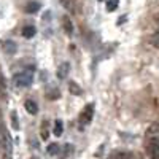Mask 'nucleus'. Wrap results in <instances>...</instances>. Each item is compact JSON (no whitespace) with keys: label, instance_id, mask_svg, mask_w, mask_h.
Listing matches in <instances>:
<instances>
[{"label":"nucleus","instance_id":"1","mask_svg":"<svg viewBox=\"0 0 159 159\" xmlns=\"http://www.w3.org/2000/svg\"><path fill=\"white\" fill-rule=\"evenodd\" d=\"M34 72H35V67H25L22 72L13 76V83L18 88H29L34 81Z\"/></svg>","mask_w":159,"mask_h":159},{"label":"nucleus","instance_id":"2","mask_svg":"<svg viewBox=\"0 0 159 159\" xmlns=\"http://www.w3.org/2000/svg\"><path fill=\"white\" fill-rule=\"evenodd\" d=\"M0 148H2L5 153L11 151V137H10L8 130L3 126H0Z\"/></svg>","mask_w":159,"mask_h":159},{"label":"nucleus","instance_id":"3","mask_svg":"<svg viewBox=\"0 0 159 159\" xmlns=\"http://www.w3.org/2000/svg\"><path fill=\"white\" fill-rule=\"evenodd\" d=\"M92 118H94V103H88L80 115V121H81V124H89Z\"/></svg>","mask_w":159,"mask_h":159},{"label":"nucleus","instance_id":"4","mask_svg":"<svg viewBox=\"0 0 159 159\" xmlns=\"http://www.w3.org/2000/svg\"><path fill=\"white\" fill-rule=\"evenodd\" d=\"M147 151L151 159H159V139H151L147 145Z\"/></svg>","mask_w":159,"mask_h":159},{"label":"nucleus","instance_id":"5","mask_svg":"<svg viewBox=\"0 0 159 159\" xmlns=\"http://www.w3.org/2000/svg\"><path fill=\"white\" fill-rule=\"evenodd\" d=\"M2 49H3L5 54L13 56L18 52V45L13 42V40H2Z\"/></svg>","mask_w":159,"mask_h":159},{"label":"nucleus","instance_id":"6","mask_svg":"<svg viewBox=\"0 0 159 159\" xmlns=\"http://www.w3.org/2000/svg\"><path fill=\"white\" fill-rule=\"evenodd\" d=\"M70 73V62H62L59 67H57V72H56V76L57 80H65Z\"/></svg>","mask_w":159,"mask_h":159},{"label":"nucleus","instance_id":"7","mask_svg":"<svg viewBox=\"0 0 159 159\" xmlns=\"http://www.w3.org/2000/svg\"><path fill=\"white\" fill-rule=\"evenodd\" d=\"M40 8H42V3L35 2V0H30V2H27L24 5V11L27 13V15H35L37 11H40Z\"/></svg>","mask_w":159,"mask_h":159},{"label":"nucleus","instance_id":"8","mask_svg":"<svg viewBox=\"0 0 159 159\" xmlns=\"http://www.w3.org/2000/svg\"><path fill=\"white\" fill-rule=\"evenodd\" d=\"M62 29L65 30L67 35H72L73 34V22L69 16H62Z\"/></svg>","mask_w":159,"mask_h":159},{"label":"nucleus","instance_id":"9","mask_svg":"<svg viewBox=\"0 0 159 159\" xmlns=\"http://www.w3.org/2000/svg\"><path fill=\"white\" fill-rule=\"evenodd\" d=\"M24 107H25V111H27L29 115H37L38 113V105L34 102V100H25V103H24Z\"/></svg>","mask_w":159,"mask_h":159},{"label":"nucleus","instance_id":"10","mask_svg":"<svg viewBox=\"0 0 159 159\" xmlns=\"http://www.w3.org/2000/svg\"><path fill=\"white\" fill-rule=\"evenodd\" d=\"M35 34H37L35 25H25V27H22V32H21V35L24 38H32V37H35Z\"/></svg>","mask_w":159,"mask_h":159},{"label":"nucleus","instance_id":"11","mask_svg":"<svg viewBox=\"0 0 159 159\" xmlns=\"http://www.w3.org/2000/svg\"><path fill=\"white\" fill-rule=\"evenodd\" d=\"M59 3L67 11H73L76 8V0H59Z\"/></svg>","mask_w":159,"mask_h":159},{"label":"nucleus","instance_id":"12","mask_svg":"<svg viewBox=\"0 0 159 159\" xmlns=\"http://www.w3.org/2000/svg\"><path fill=\"white\" fill-rule=\"evenodd\" d=\"M46 153L51 154V156L61 154V145H59V143H49L48 148H46Z\"/></svg>","mask_w":159,"mask_h":159},{"label":"nucleus","instance_id":"13","mask_svg":"<svg viewBox=\"0 0 159 159\" xmlns=\"http://www.w3.org/2000/svg\"><path fill=\"white\" fill-rule=\"evenodd\" d=\"M69 91L72 92V94H75V96H81V94H83L81 86H80L76 81H70V84H69Z\"/></svg>","mask_w":159,"mask_h":159},{"label":"nucleus","instance_id":"14","mask_svg":"<svg viewBox=\"0 0 159 159\" xmlns=\"http://www.w3.org/2000/svg\"><path fill=\"white\" fill-rule=\"evenodd\" d=\"M40 135H42L43 140H48L49 137V130H48V121H42V126H40Z\"/></svg>","mask_w":159,"mask_h":159},{"label":"nucleus","instance_id":"15","mask_svg":"<svg viewBox=\"0 0 159 159\" xmlns=\"http://www.w3.org/2000/svg\"><path fill=\"white\" fill-rule=\"evenodd\" d=\"M52 132H54L56 137H61V135H62V132H64V124H62L61 119H56V121H54V129H52Z\"/></svg>","mask_w":159,"mask_h":159},{"label":"nucleus","instance_id":"16","mask_svg":"<svg viewBox=\"0 0 159 159\" xmlns=\"http://www.w3.org/2000/svg\"><path fill=\"white\" fill-rule=\"evenodd\" d=\"M150 43H151V46L159 48V30H156L154 34H151V37H150Z\"/></svg>","mask_w":159,"mask_h":159},{"label":"nucleus","instance_id":"17","mask_svg":"<svg viewBox=\"0 0 159 159\" xmlns=\"http://www.w3.org/2000/svg\"><path fill=\"white\" fill-rule=\"evenodd\" d=\"M48 99H51V100H56V99H59V96H61V92H59V89L57 88H51V91L48 92Z\"/></svg>","mask_w":159,"mask_h":159},{"label":"nucleus","instance_id":"18","mask_svg":"<svg viewBox=\"0 0 159 159\" xmlns=\"http://www.w3.org/2000/svg\"><path fill=\"white\" fill-rule=\"evenodd\" d=\"M118 3H119V0H107V11H115L118 8Z\"/></svg>","mask_w":159,"mask_h":159},{"label":"nucleus","instance_id":"19","mask_svg":"<svg viewBox=\"0 0 159 159\" xmlns=\"http://www.w3.org/2000/svg\"><path fill=\"white\" fill-rule=\"evenodd\" d=\"M11 124H13V129H19V123H18V113L16 111H11Z\"/></svg>","mask_w":159,"mask_h":159},{"label":"nucleus","instance_id":"20","mask_svg":"<svg viewBox=\"0 0 159 159\" xmlns=\"http://www.w3.org/2000/svg\"><path fill=\"white\" fill-rule=\"evenodd\" d=\"M61 151H62V156H64V157H67L69 154L73 153V147H72V145H65L64 150H61Z\"/></svg>","mask_w":159,"mask_h":159},{"label":"nucleus","instance_id":"21","mask_svg":"<svg viewBox=\"0 0 159 159\" xmlns=\"http://www.w3.org/2000/svg\"><path fill=\"white\" fill-rule=\"evenodd\" d=\"M46 21H51V11H46L43 15V22H46Z\"/></svg>","mask_w":159,"mask_h":159},{"label":"nucleus","instance_id":"22","mask_svg":"<svg viewBox=\"0 0 159 159\" xmlns=\"http://www.w3.org/2000/svg\"><path fill=\"white\" fill-rule=\"evenodd\" d=\"M156 22H157V24H159V15H157V16H156Z\"/></svg>","mask_w":159,"mask_h":159},{"label":"nucleus","instance_id":"23","mask_svg":"<svg viewBox=\"0 0 159 159\" xmlns=\"http://www.w3.org/2000/svg\"><path fill=\"white\" fill-rule=\"evenodd\" d=\"M99 2H103V0H99Z\"/></svg>","mask_w":159,"mask_h":159}]
</instances>
